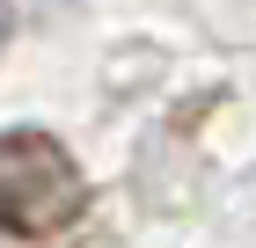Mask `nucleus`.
Segmentation results:
<instances>
[{"label":"nucleus","instance_id":"nucleus-2","mask_svg":"<svg viewBox=\"0 0 256 248\" xmlns=\"http://www.w3.org/2000/svg\"><path fill=\"white\" fill-rule=\"evenodd\" d=\"M0 37H8V7H0Z\"/></svg>","mask_w":256,"mask_h":248},{"label":"nucleus","instance_id":"nucleus-1","mask_svg":"<svg viewBox=\"0 0 256 248\" xmlns=\"http://www.w3.org/2000/svg\"><path fill=\"white\" fill-rule=\"evenodd\" d=\"M88 212V175L52 132H0V234L52 241Z\"/></svg>","mask_w":256,"mask_h":248}]
</instances>
